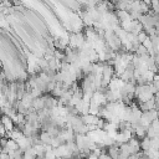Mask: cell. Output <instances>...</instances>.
Returning a JSON list of instances; mask_svg holds the SVG:
<instances>
[{
  "label": "cell",
  "instance_id": "cell-1",
  "mask_svg": "<svg viewBox=\"0 0 159 159\" xmlns=\"http://www.w3.org/2000/svg\"><path fill=\"white\" fill-rule=\"evenodd\" d=\"M40 140H41V143H42V144H50V145H51L52 137H51L46 130H43V132L41 133V135H40Z\"/></svg>",
  "mask_w": 159,
  "mask_h": 159
},
{
  "label": "cell",
  "instance_id": "cell-3",
  "mask_svg": "<svg viewBox=\"0 0 159 159\" xmlns=\"http://www.w3.org/2000/svg\"><path fill=\"white\" fill-rule=\"evenodd\" d=\"M145 135L148 137V138H155V137H158V134H157V132H155V129L152 127V125H149L148 128H147V130H145Z\"/></svg>",
  "mask_w": 159,
  "mask_h": 159
},
{
  "label": "cell",
  "instance_id": "cell-2",
  "mask_svg": "<svg viewBox=\"0 0 159 159\" xmlns=\"http://www.w3.org/2000/svg\"><path fill=\"white\" fill-rule=\"evenodd\" d=\"M154 75H155V73H154V72H152L150 70H145V71L143 72V75H142V76L145 78V81H147L148 83H150V82L153 81V77H154Z\"/></svg>",
  "mask_w": 159,
  "mask_h": 159
},
{
  "label": "cell",
  "instance_id": "cell-4",
  "mask_svg": "<svg viewBox=\"0 0 159 159\" xmlns=\"http://www.w3.org/2000/svg\"><path fill=\"white\" fill-rule=\"evenodd\" d=\"M150 7L154 14H159V0H150Z\"/></svg>",
  "mask_w": 159,
  "mask_h": 159
},
{
  "label": "cell",
  "instance_id": "cell-6",
  "mask_svg": "<svg viewBox=\"0 0 159 159\" xmlns=\"http://www.w3.org/2000/svg\"><path fill=\"white\" fill-rule=\"evenodd\" d=\"M142 45H143L147 50H149V48H152V47H153V45H152V40H150V37H149V36H147V39L142 42Z\"/></svg>",
  "mask_w": 159,
  "mask_h": 159
},
{
  "label": "cell",
  "instance_id": "cell-5",
  "mask_svg": "<svg viewBox=\"0 0 159 159\" xmlns=\"http://www.w3.org/2000/svg\"><path fill=\"white\" fill-rule=\"evenodd\" d=\"M135 53H137V56H143V55H147V53H148V50H147V48L140 43V45L137 47Z\"/></svg>",
  "mask_w": 159,
  "mask_h": 159
},
{
  "label": "cell",
  "instance_id": "cell-7",
  "mask_svg": "<svg viewBox=\"0 0 159 159\" xmlns=\"http://www.w3.org/2000/svg\"><path fill=\"white\" fill-rule=\"evenodd\" d=\"M150 125L155 129V132H157V134L159 135V118L158 119H155V120H153L152 123H150Z\"/></svg>",
  "mask_w": 159,
  "mask_h": 159
},
{
  "label": "cell",
  "instance_id": "cell-8",
  "mask_svg": "<svg viewBox=\"0 0 159 159\" xmlns=\"http://www.w3.org/2000/svg\"><path fill=\"white\" fill-rule=\"evenodd\" d=\"M154 99H155V103H157V102H159V91L154 94Z\"/></svg>",
  "mask_w": 159,
  "mask_h": 159
}]
</instances>
